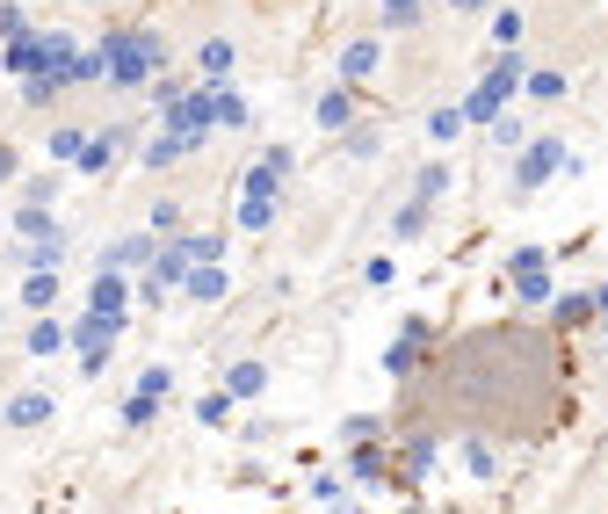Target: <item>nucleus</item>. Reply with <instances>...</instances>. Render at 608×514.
<instances>
[{
    "label": "nucleus",
    "instance_id": "nucleus-27",
    "mask_svg": "<svg viewBox=\"0 0 608 514\" xmlns=\"http://www.w3.org/2000/svg\"><path fill=\"white\" fill-rule=\"evenodd\" d=\"M522 87L536 102H565V73H522Z\"/></svg>",
    "mask_w": 608,
    "mask_h": 514
},
{
    "label": "nucleus",
    "instance_id": "nucleus-36",
    "mask_svg": "<svg viewBox=\"0 0 608 514\" xmlns=\"http://www.w3.org/2000/svg\"><path fill=\"white\" fill-rule=\"evenodd\" d=\"M377 435H384L377 413H355V420H348V442H377Z\"/></svg>",
    "mask_w": 608,
    "mask_h": 514
},
{
    "label": "nucleus",
    "instance_id": "nucleus-12",
    "mask_svg": "<svg viewBox=\"0 0 608 514\" xmlns=\"http://www.w3.org/2000/svg\"><path fill=\"white\" fill-rule=\"evenodd\" d=\"M181 290H189L196 305H218V297H225V261H203V268H189V276H181Z\"/></svg>",
    "mask_w": 608,
    "mask_h": 514
},
{
    "label": "nucleus",
    "instance_id": "nucleus-11",
    "mask_svg": "<svg viewBox=\"0 0 608 514\" xmlns=\"http://www.w3.org/2000/svg\"><path fill=\"white\" fill-rule=\"evenodd\" d=\"M152 254H160V239L138 232V239H116V247L102 254V268H152Z\"/></svg>",
    "mask_w": 608,
    "mask_h": 514
},
{
    "label": "nucleus",
    "instance_id": "nucleus-23",
    "mask_svg": "<svg viewBox=\"0 0 608 514\" xmlns=\"http://www.w3.org/2000/svg\"><path fill=\"white\" fill-rule=\"evenodd\" d=\"M167 399H152V391H131L124 399V428H152V413H160Z\"/></svg>",
    "mask_w": 608,
    "mask_h": 514
},
{
    "label": "nucleus",
    "instance_id": "nucleus-22",
    "mask_svg": "<svg viewBox=\"0 0 608 514\" xmlns=\"http://www.w3.org/2000/svg\"><path fill=\"white\" fill-rule=\"evenodd\" d=\"M428 218H435V203H406L399 218H391V232H399V239H420V232H428Z\"/></svg>",
    "mask_w": 608,
    "mask_h": 514
},
{
    "label": "nucleus",
    "instance_id": "nucleus-2",
    "mask_svg": "<svg viewBox=\"0 0 608 514\" xmlns=\"http://www.w3.org/2000/svg\"><path fill=\"white\" fill-rule=\"evenodd\" d=\"M522 73H529V66H522V51H500V58H493V73H485V80L471 87L464 124H493V116H500L514 95H522Z\"/></svg>",
    "mask_w": 608,
    "mask_h": 514
},
{
    "label": "nucleus",
    "instance_id": "nucleus-9",
    "mask_svg": "<svg viewBox=\"0 0 608 514\" xmlns=\"http://www.w3.org/2000/svg\"><path fill=\"white\" fill-rule=\"evenodd\" d=\"M51 413H58L51 391H15V399H8V428H44Z\"/></svg>",
    "mask_w": 608,
    "mask_h": 514
},
{
    "label": "nucleus",
    "instance_id": "nucleus-4",
    "mask_svg": "<svg viewBox=\"0 0 608 514\" xmlns=\"http://www.w3.org/2000/svg\"><path fill=\"white\" fill-rule=\"evenodd\" d=\"M160 124H167V138H181V145L196 153V145L210 138V87H196V95L181 87V95H174V102L160 109Z\"/></svg>",
    "mask_w": 608,
    "mask_h": 514
},
{
    "label": "nucleus",
    "instance_id": "nucleus-6",
    "mask_svg": "<svg viewBox=\"0 0 608 514\" xmlns=\"http://www.w3.org/2000/svg\"><path fill=\"white\" fill-rule=\"evenodd\" d=\"M565 160H572V153H565L558 138H522V153H514V181H522V189H543Z\"/></svg>",
    "mask_w": 608,
    "mask_h": 514
},
{
    "label": "nucleus",
    "instance_id": "nucleus-42",
    "mask_svg": "<svg viewBox=\"0 0 608 514\" xmlns=\"http://www.w3.org/2000/svg\"><path fill=\"white\" fill-rule=\"evenodd\" d=\"M587 305H594V312L608 319V283H601V290H587Z\"/></svg>",
    "mask_w": 608,
    "mask_h": 514
},
{
    "label": "nucleus",
    "instance_id": "nucleus-18",
    "mask_svg": "<svg viewBox=\"0 0 608 514\" xmlns=\"http://www.w3.org/2000/svg\"><path fill=\"white\" fill-rule=\"evenodd\" d=\"M174 247H181V261H189V268H203V261H225V239H218V232H181Z\"/></svg>",
    "mask_w": 608,
    "mask_h": 514
},
{
    "label": "nucleus",
    "instance_id": "nucleus-41",
    "mask_svg": "<svg viewBox=\"0 0 608 514\" xmlns=\"http://www.w3.org/2000/svg\"><path fill=\"white\" fill-rule=\"evenodd\" d=\"M15 167H22V153H15V145H0V181H15Z\"/></svg>",
    "mask_w": 608,
    "mask_h": 514
},
{
    "label": "nucleus",
    "instance_id": "nucleus-38",
    "mask_svg": "<svg viewBox=\"0 0 608 514\" xmlns=\"http://www.w3.org/2000/svg\"><path fill=\"white\" fill-rule=\"evenodd\" d=\"M51 196H58V174H37V181H29V203H37V210H51Z\"/></svg>",
    "mask_w": 608,
    "mask_h": 514
},
{
    "label": "nucleus",
    "instance_id": "nucleus-13",
    "mask_svg": "<svg viewBox=\"0 0 608 514\" xmlns=\"http://www.w3.org/2000/svg\"><path fill=\"white\" fill-rule=\"evenodd\" d=\"M420 341H428V326H420V319H413V326H406V334H399V341H391V348H384V370H391V377H406V370H413V362H420Z\"/></svg>",
    "mask_w": 608,
    "mask_h": 514
},
{
    "label": "nucleus",
    "instance_id": "nucleus-1",
    "mask_svg": "<svg viewBox=\"0 0 608 514\" xmlns=\"http://www.w3.org/2000/svg\"><path fill=\"white\" fill-rule=\"evenodd\" d=\"M95 58H102L109 87H145V80H160V66H167V37H160V29H109V37L95 44Z\"/></svg>",
    "mask_w": 608,
    "mask_h": 514
},
{
    "label": "nucleus",
    "instance_id": "nucleus-24",
    "mask_svg": "<svg viewBox=\"0 0 608 514\" xmlns=\"http://www.w3.org/2000/svg\"><path fill=\"white\" fill-rule=\"evenodd\" d=\"M456 131H471V124H464V109H449V102H442V109L428 116V138H435V145H449Z\"/></svg>",
    "mask_w": 608,
    "mask_h": 514
},
{
    "label": "nucleus",
    "instance_id": "nucleus-7",
    "mask_svg": "<svg viewBox=\"0 0 608 514\" xmlns=\"http://www.w3.org/2000/svg\"><path fill=\"white\" fill-rule=\"evenodd\" d=\"M124 145H131V124H109L102 138H87V145H80V153H73V167H80L87 181H95V174H109V160H116V153H124Z\"/></svg>",
    "mask_w": 608,
    "mask_h": 514
},
{
    "label": "nucleus",
    "instance_id": "nucleus-19",
    "mask_svg": "<svg viewBox=\"0 0 608 514\" xmlns=\"http://www.w3.org/2000/svg\"><path fill=\"white\" fill-rule=\"evenodd\" d=\"M22 305H29V312H51V305H58V276H51V268H29Z\"/></svg>",
    "mask_w": 608,
    "mask_h": 514
},
{
    "label": "nucleus",
    "instance_id": "nucleus-10",
    "mask_svg": "<svg viewBox=\"0 0 608 514\" xmlns=\"http://www.w3.org/2000/svg\"><path fill=\"white\" fill-rule=\"evenodd\" d=\"M196 66H203V87H225L232 80V37H203L196 44Z\"/></svg>",
    "mask_w": 608,
    "mask_h": 514
},
{
    "label": "nucleus",
    "instance_id": "nucleus-17",
    "mask_svg": "<svg viewBox=\"0 0 608 514\" xmlns=\"http://www.w3.org/2000/svg\"><path fill=\"white\" fill-rule=\"evenodd\" d=\"M377 58H384L377 37H355V44L341 51V80H370V73H377Z\"/></svg>",
    "mask_w": 608,
    "mask_h": 514
},
{
    "label": "nucleus",
    "instance_id": "nucleus-3",
    "mask_svg": "<svg viewBox=\"0 0 608 514\" xmlns=\"http://www.w3.org/2000/svg\"><path fill=\"white\" fill-rule=\"evenodd\" d=\"M116 334H124V319H116V312H87L73 334H66V341H73V355H80V377H102V370H109Z\"/></svg>",
    "mask_w": 608,
    "mask_h": 514
},
{
    "label": "nucleus",
    "instance_id": "nucleus-5",
    "mask_svg": "<svg viewBox=\"0 0 608 514\" xmlns=\"http://www.w3.org/2000/svg\"><path fill=\"white\" fill-rule=\"evenodd\" d=\"M507 283H514V297L522 305H551V268H543V247H514V261H507Z\"/></svg>",
    "mask_w": 608,
    "mask_h": 514
},
{
    "label": "nucleus",
    "instance_id": "nucleus-34",
    "mask_svg": "<svg viewBox=\"0 0 608 514\" xmlns=\"http://www.w3.org/2000/svg\"><path fill=\"white\" fill-rule=\"evenodd\" d=\"M239 225H247V232H268V225H276V203H239Z\"/></svg>",
    "mask_w": 608,
    "mask_h": 514
},
{
    "label": "nucleus",
    "instance_id": "nucleus-8",
    "mask_svg": "<svg viewBox=\"0 0 608 514\" xmlns=\"http://www.w3.org/2000/svg\"><path fill=\"white\" fill-rule=\"evenodd\" d=\"M124 305H131V283H124V268H102V276L87 283V312H116V319H124Z\"/></svg>",
    "mask_w": 608,
    "mask_h": 514
},
{
    "label": "nucleus",
    "instance_id": "nucleus-16",
    "mask_svg": "<svg viewBox=\"0 0 608 514\" xmlns=\"http://www.w3.org/2000/svg\"><path fill=\"white\" fill-rule=\"evenodd\" d=\"M225 391H232V399H261V391H268V362H232Z\"/></svg>",
    "mask_w": 608,
    "mask_h": 514
},
{
    "label": "nucleus",
    "instance_id": "nucleus-37",
    "mask_svg": "<svg viewBox=\"0 0 608 514\" xmlns=\"http://www.w3.org/2000/svg\"><path fill=\"white\" fill-rule=\"evenodd\" d=\"M138 391H152V399H167V391H174V370H167V362H160V370H145V377H138Z\"/></svg>",
    "mask_w": 608,
    "mask_h": 514
},
{
    "label": "nucleus",
    "instance_id": "nucleus-43",
    "mask_svg": "<svg viewBox=\"0 0 608 514\" xmlns=\"http://www.w3.org/2000/svg\"><path fill=\"white\" fill-rule=\"evenodd\" d=\"M449 8H456V15H478V8H493V0H449Z\"/></svg>",
    "mask_w": 608,
    "mask_h": 514
},
{
    "label": "nucleus",
    "instance_id": "nucleus-15",
    "mask_svg": "<svg viewBox=\"0 0 608 514\" xmlns=\"http://www.w3.org/2000/svg\"><path fill=\"white\" fill-rule=\"evenodd\" d=\"M355 124V95H348V87H326V95H319V131H348Z\"/></svg>",
    "mask_w": 608,
    "mask_h": 514
},
{
    "label": "nucleus",
    "instance_id": "nucleus-30",
    "mask_svg": "<svg viewBox=\"0 0 608 514\" xmlns=\"http://www.w3.org/2000/svg\"><path fill=\"white\" fill-rule=\"evenodd\" d=\"M485 131H493V145H507V153H522V138H529V131H522V124H514V116H507V109H500V116H493V124H485Z\"/></svg>",
    "mask_w": 608,
    "mask_h": 514
},
{
    "label": "nucleus",
    "instance_id": "nucleus-20",
    "mask_svg": "<svg viewBox=\"0 0 608 514\" xmlns=\"http://www.w3.org/2000/svg\"><path fill=\"white\" fill-rule=\"evenodd\" d=\"M449 181H456V174H449L442 160H435V167H420V174H413V203H442V196H449Z\"/></svg>",
    "mask_w": 608,
    "mask_h": 514
},
{
    "label": "nucleus",
    "instance_id": "nucleus-40",
    "mask_svg": "<svg viewBox=\"0 0 608 514\" xmlns=\"http://www.w3.org/2000/svg\"><path fill=\"white\" fill-rule=\"evenodd\" d=\"M594 305H587V297H565V305H558V326H580Z\"/></svg>",
    "mask_w": 608,
    "mask_h": 514
},
{
    "label": "nucleus",
    "instance_id": "nucleus-28",
    "mask_svg": "<svg viewBox=\"0 0 608 514\" xmlns=\"http://www.w3.org/2000/svg\"><path fill=\"white\" fill-rule=\"evenodd\" d=\"M181 153H189V145H181V138H167V131H160V138L145 145V167H174Z\"/></svg>",
    "mask_w": 608,
    "mask_h": 514
},
{
    "label": "nucleus",
    "instance_id": "nucleus-21",
    "mask_svg": "<svg viewBox=\"0 0 608 514\" xmlns=\"http://www.w3.org/2000/svg\"><path fill=\"white\" fill-rule=\"evenodd\" d=\"M58 348H66V326H51L37 312V326H29V355H58Z\"/></svg>",
    "mask_w": 608,
    "mask_h": 514
},
{
    "label": "nucleus",
    "instance_id": "nucleus-25",
    "mask_svg": "<svg viewBox=\"0 0 608 514\" xmlns=\"http://www.w3.org/2000/svg\"><path fill=\"white\" fill-rule=\"evenodd\" d=\"M66 261V232H51V239H29V268H58Z\"/></svg>",
    "mask_w": 608,
    "mask_h": 514
},
{
    "label": "nucleus",
    "instance_id": "nucleus-26",
    "mask_svg": "<svg viewBox=\"0 0 608 514\" xmlns=\"http://www.w3.org/2000/svg\"><path fill=\"white\" fill-rule=\"evenodd\" d=\"M196 420H203V428H225V420H232V391H203Z\"/></svg>",
    "mask_w": 608,
    "mask_h": 514
},
{
    "label": "nucleus",
    "instance_id": "nucleus-29",
    "mask_svg": "<svg viewBox=\"0 0 608 514\" xmlns=\"http://www.w3.org/2000/svg\"><path fill=\"white\" fill-rule=\"evenodd\" d=\"M420 8H428V0H384V29H413Z\"/></svg>",
    "mask_w": 608,
    "mask_h": 514
},
{
    "label": "nucleus",
    "instance_id": "nucleus-44",
    "mask_svg": "<svg viewBox=\"0 0 608 514\" xmlns=\"http://www.w3.org/2000/svg\"><path fill=\"white\" fill-rule=\"evenodd\" d=\"M406 514H420V507H406Z\"/></svg>",
    "mask_w": 608,
    "mask_h": 514
},
{
    "label": "nucleus",
    "instance_id": "nucleus-14",
    "mask_svg": "<svg viewBox=\"0 0 608 514\" xmlns=\"http://www.w3.org/2000/svg\"><path fill=\"white\" fill-rule=\"evenodd\" d=\"M210 131H247V102L232 87H210Z\"/></svg>",
    "mask_w": 608,
    "mask_h": 514
},
{
    "label": "nucleus",
    "instance_id": "nucleus-32",
    "mask_svg": "<svg viewBox=\"0 0 608 514\" xmlns=\"http://www.w3.org/2000/svg\"><path fill=\"white\" fill-rule=\"evenodd\" d=\"M80 145H87V131H80V124H58V131H51V153H58V160H73Z\"/></svg>",
    "mask_w": 608,
    "mask_h": 514
},
{
    "label": "nucleus",
    "instance_id": "nucleus-35",
    "mask_svg": "<svg viewBox=\"0 0 608 514\" xmlns=\"http://www.w3.org/2000/svg\"><path fill=\"white\" fill-rule=\"evenodd\" d=\"M420 471H435V442H428V435L406 449V478H420Z\"/></svg>",
    "mask_w": 608,
    "mask_h": 514
},
{
    "label": "nucleus",
    "instance_id": "nucleus-31",
    "mask_svg": "<svg viewBox=\"0 0 608 514\" xmlns=\"http://www.w3.org/2000/svg\"><path fill=\"white\" fill-rule=\"evenodd\" d=\"M355 478H370V486H377V478H384V457H377V442H355V464H348Z\"/></svg>",
    "mask_w": 608,
    "mask_h": 514
},
{
    "label": "nucleus",
    "instance_id": "nucleus-33",
    "mask_svg": "<svg viewBox=\"0 0 608 514\" xmlns=\"http://www.w3.org/2000/svg\"><path fill=\"white\" fill-rule=\"evenodd\" d=\"M464 464H471V478H500V464H493V449H485V442H464Z\"/></svg>",
    "mask_w": 608,
    "mask_h": 514
},
{
    "label": "nucleus",
    "instance_id": "nucleus-39",
    "mask_svg": "<svg viewBox=\"0 0 608 514\" xmlns=\"http://www.w3.org/2000/svg\"><path fill=\"white\" fill-rule=\"evenodd\" d=\"M22 29H29V15L15 8V0H8V8H0V37H22Z\"/></svg>",
    "mask_w": 608,
    "mask_h": 514
}]
</instances>
